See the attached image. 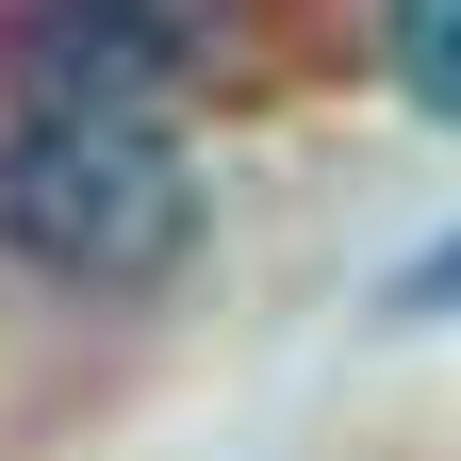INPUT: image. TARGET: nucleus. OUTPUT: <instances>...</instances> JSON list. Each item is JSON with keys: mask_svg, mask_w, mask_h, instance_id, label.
Here are the masks:
<instances>
[{"mask_svg": "<svg viewBox=\"0 0 461 461\" xmlns=\"http://www.w3.org/2000/svg\"><path fill=\"white\" fill-rule=\"evenodd\" d=\"M0 248L132 297L198 248V165L149 115H0Z\"/></svg>", "mask_w": 461, "mask_h": 461, "instance_id": "nucleus-1", "label": "nucleus"}, {"mask_svg": "<svg viewBox=\"0 0 461 461\" xmlns=\"http://www.w3.org/2000/svg\"><path fill=\"white\" fill-rule=\"evenodd\" d=\"M395 83L429 115H461V0H395Z\"/></svg>", "mask_w": 461, "mask_h": 461, "instance_id": "nucleus-3", "label": "nucleus"}, {"mask_svg": "<svg viewBox=\"0 0 461 461\" xmlns=\"http://www.w3.org/2000/svg\"><path fill=\"white\" fill-rule=\"evenodd\" d=\"M395 313H461V230H445V248H412V264H395Z\"/></svg>", "mask_w": 461, "mask_h": 461, "instance_id": "nucleus-4", "label": "nucleus"}, {"mask_svg": "<svg viewBox=\"0 0 461 461\" xmlns=\"http://www.w3.org/2000/svg\"><path fill=\"white\" fill-rule=\"evenodd\" d=\"M214 50V0H0L17 115H149Z\"/></svg>", "mask_w": 461, "mask_h": 461, "instance_id": "nucleus-2", "label": "nucleus"}]
</instances>
